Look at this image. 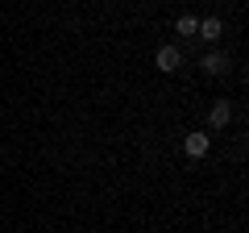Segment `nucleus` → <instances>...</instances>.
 Returning <instances> with one entry per match:
<instances>
[{
  "instance_id": "nucleus-2",
  "label": "nucleus",
  "mask_w": 249,
  "mask_h": 233,
  "mask_svg": "<svg viewBox=\"0 0 249 233\" xmlns=\"http://www.w3.org/2000/svg\"><path fill=\"white\" fill-rule=\"evenodd\" d=\"M183 150H187V158H204V154H208V134H187L183 137Z\"/></svg>"
},
{
  "instance_id": "nucleus-1",
  "label": "nucleus",
  "mask_w": 249,
  "mask_h": 233,
  "mask_svg": "<svg viewBox=\"0 0 249 233\" xmlns=\"http://www.w3.org/2000/svg\"><path fill=\"white\" fill-rule=\"evenodd\" d=\"M178 67H183V50H178V46H162L158 50V71H178Z\"/></svg>"
},
{
  "instance_id": "nucleus-6",
  "label": "nucleus",
  "mask_w": 249,
  "mask_h": 233,
  "mask_svg": "<svg viewBox=\"0 0 249 233\" xmlns=\"http://www.w3.org/2000/svg\"><path fill=\"white\" fill-rule=\"evenodd\" d=\"M196 25H199L196 17H178V34H183V38H191V34H196Z\"/></svg>"
},
{
  "instance_id": "nucleus-4",
  "label": "nucleus",
  "mask_w": 249,
  "mask_h": 233,
  "mask_svg": "<svg viewBox=\"0 0 249 233\" xmlns=\"http://www.w3.org/2000/svg\"><path fill=\"white\" fill-rule=\"evenodd\" d=\"M229 116H232L229 100H216V104H212V113H208V121H212V129H224V125H229Z\"/></svg>"
},
{
  "instance_id": "nucleus-3",
  "label": "nucleus",
  "mask_w": 249,
  "mask_h": 233,
  "mask_svg": "<svg viewBox=\"0 0 249 233\" xmlns=\"http://www.w3.org/2000/svg\"><path fill=\"white\" fill-rule=\"evenodd\" d=\"M196 34L204 38V42H220L224 25H220V17H208V21H199V25H196Z\"/></svg>"
},
{
  "instance_id": "nucleus-5",
  "label": "nucleus",
  "mask_w": 249,
  "mask_h": 233,
  "mask_svg": "<svg viewBox=\"0 0 249 233\" xmlns=\"http://www.w3.org/2000/svg\"><path fill=\"white\" fill-rule=\"evenodd\" d=\"M224 67H229V58H224L220 50L204 54V71H208V75H224Z\"/></svg>"
}]
</instances>
